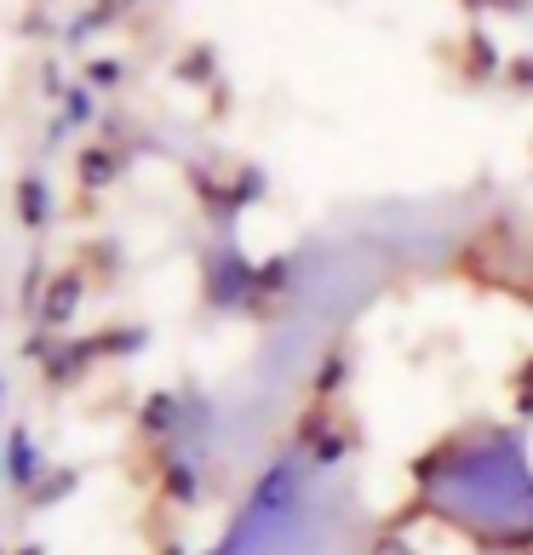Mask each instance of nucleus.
<instances>
[{
  "instance_id": "1",
  "label": "nucleus",
  "mask_w": 533,
  "mask_h": 555,
  "mask_svg": "<svg viewBox=\"0 0 533 555\" xmlns=\"http://www.w3.org/2000/svg\"><path fill=\"white\" fill-rule=\"evenodd\" d=\"M7 481H12L17 492H24V499H29V492H35L40 481H47V464H40V447H35V436H29L24 424H17L12 436H7Z\"/></svg>"
},
{
  "instance_id": "2",
  "label": "nucleus",
  "mask_w": 533,
  "mask_h": 555,
  "mask_svg": "<svg viewBox=\"0 0 533 555\" xmlns=\"http://www.w3.org/2000/svg\"><path fill=\"white\" fill-rule=\"evenodd\" d=\"M253 286H258V270H253V263H241V258L230 253V246H224V253L213 258V281H207V298H213V304H236V298H248Z\"/></svg>"
},
{
  "instance_id": "3",
  "label": "nucleus",
  "mask_w": 533,
  "mask_h": 555,
  "mask_svg": "<svg viewBox=\"0 0 533 555\" xmlns=\"http://www.w3.org/2000/svg\"><path fill=\"white\" fill-rule=\"evenodd\" d=\"M80 298H87V281H80V275H58V281L47 286V304H40V326H47V333L69 326L75 310H80Z\"/></svg>"
},
{
  "instance_id": "4",
  "label": "nucleus",
  "mask_w": 533,
  "mask_h": 555,
  "mask_svg": "<svg viewBox=\"0 0 533 555\" xmlns=\"http://www.w3.org/2000/svg\"><path fill=\"white\" fill-rule=\"evenodd\" d=\"M92 356H98V338L58 333V349H52V361H47V378H52V384H75V378L92 366Z\"/></svg>"
},
{
  "instance_id": "5",
  "label": "nucleus",
  "mask_w": 533,
  "mask_h": 555,
  "mask_svg": "<svg viewBox=\"0 0 533 555\" xmlns=\"http://www.w3.org/2000/svg\"><path fill=\"white\" fill-rule=\"evenodd\" d=\"M47 212H52V195H47V178H24L17 183V223H24V230H40V223H47Z\"/></svg>"
},
{
  "instance_id": "6",
  "label": "nucleus",
  "mask_w": 533,
  "mask_h": 555,
  "mask_svg": "<svg viewBox=\"0 0 533 555\" xmlns=\"http://www.w3.org/2000/svg\"><path fill=\"white\" fill-rule=\"evenodd\" d=\"M161 487H167L173 504H195L201 499V476L190 459H167V469H161Z\"/></svg>"
},
{
  "instance_id": "7",
  "label": "nucleus",
  "mask_w": 533,
  "mask_h": 555,
  "mask_svg": "<svg viewBox=\"0 0 533 555\" xmlns=\"http://www.w3.org/2000/svg\"><path fill=\"white\" fill-rule=\"evenodd\" d=\"M143 429H150V436H161V441L178 429V396H173V389H161V396L143 401Z\"/></svg>"
},
{
  "instance_id": "8",
  "label": "nucleus",
  "mask_w": 533,
  "mask_h": 555,
  "mask_svg": "<svg viewBox=\"0 0 533 555\" xmlns=\"http://www.w3.org/2000/svg\"><path fill=\"white\" fill-rule=\"evenodd\" d=\"M92 115H98V104H92V92H87V87H64V115H58V127H52V138H64V132H75V127H87Z\"/></svg>"
},
{
  "instance_id": "9",
  "label": "nucleus",
  "mask_w": 533,
  "mask_h": 555,
  "mask_svg": "<svg viewBox=\"0 0 533 555\" xmlns=\"http://www.w3.org/2000/svg\"><path fill=\"white\" fill-rule=\"evenodd\" d=\"M75 487H80V469H52V476L29 492V509H52L58 499H69Z\"/></svg>"
},
{
  "instance_id": "10",
  "label": "nucleus",
  "mask_w": 533,
  "mask_h": 555,
  "mask_svg": "<svg viewBox=\"0 0 533 555\" xmlns=\"http://www.w3.org/2000/svg\"><path fill=\"white\" fill-rule=\"evenodd\" d=\"M143 344H150V333H143V326H120V333L98 338V356H138Z\"/></svg>"
},
{
  "instance_id": "11",
  "label": "nucleus",
  "mask_w": 533,
  "mask_h": 555,
  "mask_svg": "<svg viewBox=\"0 0 533 555\" xmlns=\"http://www.w3.org/2000/svg\"><path fill=\"white\" fill-rule=\"evenodd\" d=\"M115 178V155L110 150H87L80 155V183H87V190H98V183H110Z\"/></svg>"
},
{
  "instance_id": "12",
  "label": "nucleus",
  "mask_w": 533,
  "mask_h": 555,
  "mask_svg": "<svg viewBox=\"0 0 533 555\" xmlns=\"http://www.w3.org/2000/svg\"><path fill=\"white\" fill-rule=\"evenodd\" d=\"M494 69H499V57H494V40H487V35H477V40H470V75H477V80H487Z\"/></svg>"
},
{
  "instance_id": "13",
  "label": "nucleus",
  "mask_w": 533,
  "mask_h": 555,
  "mask_svg": "<svg viewBox=\"0 0 533 555\" xmlns=\"http://www.w3.org/2000/svg\"><path fill=\"white\" fill-rule=\"evenodd\" d=\"M87 80L92 87H120V80H127V64H115V57H92V69H87Z\"/></svg>"
},
{
  "instance_id": "14",
  "label": "nucleus",
  "mask_w": 533,
  "mask_h": 555,
  "mask_svg": "<svg viewBox=\"0 0 533 555\" xmlns=\"http://www.w3.org/2000/svg\"><path fill=\"white\" fill-rule=\"evenodd\" d=\"M344 452H351V441H344V436H327V441H321V452H316V469H327L333 459H344Z\"/></svg>"
},
{
  "instance_id": "15",
  "label": "nucleus",
  "mask_w": 533,
  "mask_h": 555,
  "mask_svg": "<svg viewBox=\"0 0 533 555\" xmlns=\"http://www.w3.org/2000/svg\"><path fill=\"white\" fill-rule=\"evenodd\" d=\"M510 80H517L522 92H533V57H517V64H510Z\"/></svg>"
},
{
  "instance_id": "16",
  "label": "nucleus",
  "mask_w": 533,
  "mask_h": 555,
  "mask_svg": "<svg viewBox=\"0 0 533 555\" xmlns=\"http://www.w3.org/2000/svg\"><path fill=\"white\" fill-rule=\"evenodd\" d=\"M522 389H533V361L522 366Z\"/></svg>"
},
{
  "instance_id": "17",
  "label": "nucleus",
  "mask_w": 533,
  "mask_h": 555,
  "mask_svg": "<svg viewBox=\"0 0 533 555\" xmlns=\"http://www.w3.org/2000/svg\"><path fill=\"white\" fill-rule=\"evenodd\" d=\"M17 555H47V550H40V544H24V550H17Z\"/></svg>"
},
{
  "instance_id": "18",
  "label": "nucleus",
  "mask_w": 533,
  "mask_h": 555,
  "mask_svg": "<svg viewBox=\"0 0 533 555\" xmlns=\"http://www.w3.org/2000/svg\"><path fill=\"white\" fill-rule=\"evenodd\" d=\"M494 7H517V0H494Z\"/></svg>"
}]
</instances>
